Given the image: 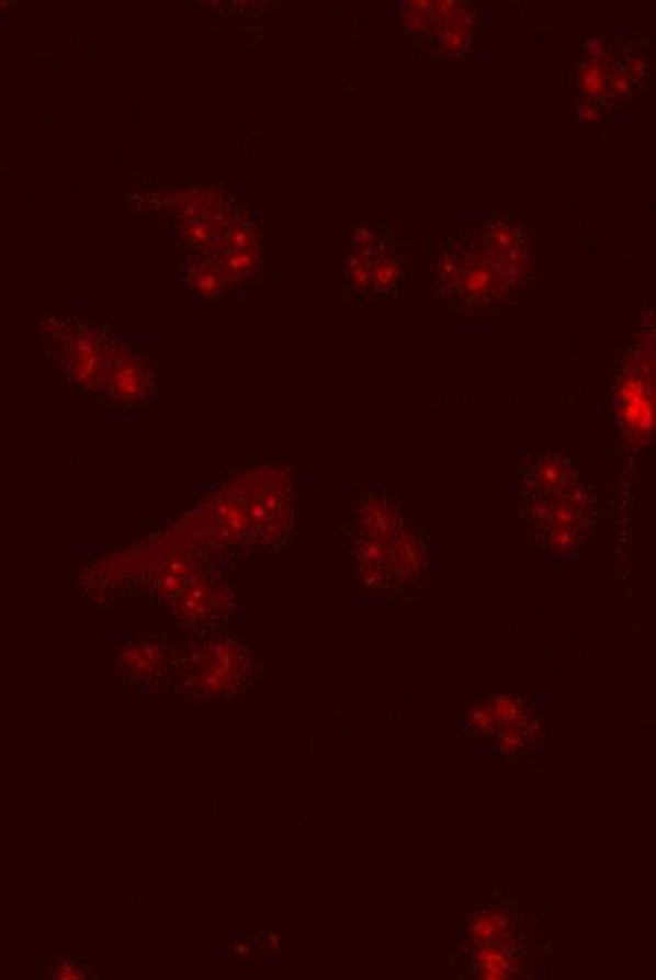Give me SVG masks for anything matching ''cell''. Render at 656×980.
I'll list each match as a JSON object with an SVG mask.
<instances>
[{
    "mask_svg": "<svg viewBox=\"0 0 656 980\" xmlns=\"http://www.w3.org/2000/svg\"><path fill=\"white\" fill-rule=\"evenodd\" d=\"M459 247L440 264L438 285L443 298L463 312H490L513 298L529 275V249L508 223H495Z\"/></svg>",
    "mask_w": 656,
    "mask_h": 980,
    "instance_id": "6da1fadb",
    "label": "cell"
},
{
    "mask_svg": "<svg viewBox=\"0 0 656 980\" xmlns=\"http://www.w3.org/2000/svg\"><path fill=\"white\" fill-rule=\"evenodd\" d=\"M522 519L543 545L563 551L589 532L592 498L576 466L556 454H540L522 475Z\"/></svg>",
    "mask_w": 656,
    "mask_h": 980,
    "instance_id": "7a4b0ae2",
    "label": "cell"
},
{
    "mask_svg": "<svg viewBox=\"0 0 656 980\" xmlns=\"http://www.w3.org/2000/svg\"><path fill=\"white\" fill-rule=\"evenodd\" d=\"M60 364L76 385L108 391L127 351L86 325H65L57 334Z\"/></svg>",
    "mask_w": 656,
    "mask_h": 980,
    "instance_id": "3957f363",
    "label": "cell"
},
{
    "mask_svg": "<svg viewBox=\"0 0 656 980\" xmlns=\"http://www.w3.org/2000/svg\"><path fill=\"white\" fill-rule=\"evenodd\" d=\"M188 656L185 685L193 690L223 692L244 674V654L233 643H206Z\"/></svg>",
    "mask_w": 656,
    "mask_h": 980,
    "instance_id": "277c9868",
    "label": "cell"
},
{
    "mask_svg": "<svg viewBox=\"0 0 656 980\" xmlns=\"http://www.w3.org/2000/svg\"><path fill=\"white\" fill-rule=\"evenodd\" d=\"M362 234L366 240H362L359 236V249H355L349 259V283L357 293L375 294V296L387 294L400 278V267L396 262L395 254H385L383 249H370L372 236Z\"/></svg>",
    "mask_w": 656,
    "mask_h": 980,
    "instance_id": "5b68a950",
    "label": "cell"
},
{
    "mask_svg": "<svg viewBox=\"0 0 656 980\" xmlns=\"http://www.w3.org/2000/svg\"><path fill=\"white\" fill-rule=\"evenodd\" d=\"M162 207L178 221H194L217 214L225 207V196L215 189H181L162 196Z\"/></svg>",
    "mask_w": 656,
    "mask_h": 980,
    "instance_id": "8992f818",
    "label": "cell"
},
{
    "mask_svg": "<svg viewBox=\"0 0 656 980\" xmlns=\"http://www.w3.org/2000/svg\"><path fill=\"white\" fill-rule=\"evenodd\" d=\"M149 388H151V380H149L148 370L142 364L140 359H136L135 354L127 353V357L121 361L106 393L114 398V402L136 404V402H144L148 398Z\"/></svg>",
    "mask_w": 656,
    "mask_h": 980,
    "instance_id": "52a82bcc",
    "label": "cell"
},
{
    "mask_svg": "<svg viewBox=\"0 0 656 980\" xmlns=\"http://www.w3.org/2000/svg\"><path fill=\"white\" fill-rule=\"evenodd\" d=\"M188 283L189 288L193 289L194 293L201 294L202 298H215L223 291H228L222 270L208 257L193 260L189 264Z\"/></svg>",
    "mask_w": 656,
    "mask_h": 980,
    "instance_id": "ba28073f",
    "label": "cell"
},
{
    "mask_svg": "<svg viewBox=\"0 0 656 980\" xmlns=\"http://www.w3.org/2000/svg\"><path fill=\"white\" fill-rule=\"evenodd\" d=\"M123 661L127 662L128 669L142 677H151L157 674L155 667L165 664V651L155 643H136L123 654Z\"/></svg>",
    "mask_w": 656,
    "mask_h": 980,
    "instance_id": "9c48e42d",
    "label": "cell"
},
{
    "mask_svg": "<svg viewBox=\"0 0 656 980\" xmlns=\"http://www.w3.org/2000/svg\"><path fill=\"white\" fill-rule=\"evenodd\" d=\"M0 7H4V4H2V2H0Z\"/></svg>",
    "mask_w": 656,
    "mask_h": 980,
    "instance_id": "30bf717a",
    "label": "cell"
}]
</instances>
